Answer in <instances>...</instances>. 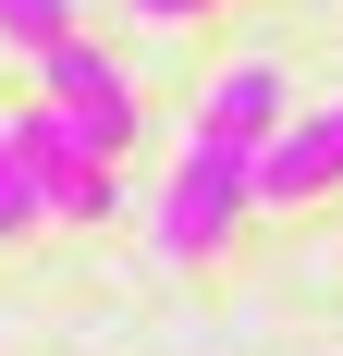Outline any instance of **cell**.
<instances>
[{
	"label": "cell",
	"instance_id": "1",
	"mask_svg": "<svg viewBox=\"0 0 343 356\" xmlns=\"http://www.w3.org/2000/svg\"><path fill=\"white\" fill-rule=\"evenodd\" d=\"M282 136V74L270 62H233L221 86H208L196 111V147L172 160V197H160V246L172 258H208L221 234H233V209L258 197V147Z\"/></svg>",
	"mask_w": 343,
	"mask_h": 356
},
{
	"label": "cell",
	"instance_id": "2",
	"mask_svg": "<svg viewBox=\"0 0 343 356\" xmlns=\"http://www.w3.org/2000/svg\"><path fill=\"white\" fill-rule=\"evenodd\" d=\"M0 136H12V172H25L37 221H99L110 197H123V184H110V160H99L86 136H74V123H62L49 99H37V111H12Z\"/></svg>",
	"mask_w": 343,
	"mask_h": 356
},
{
	"label": "cell",
	"instance_id": "3",
	"mask_svg": "<svg viewBox=\"0 0 343 356\" xmlns=\"http://www.w3.org/2000/svg\"><path fill=\"white\" fill-rule=\"evenodd\" d=\"M37 86H49V111H62L74 136L99 147V160H123V147H135V86H123V74H110L99 49H86V37L37 49Z\"/></svg>",
	"mask_w": 343,
	"mask_h": 356
},
{
	"label": "cell",
	"instance_id": "4",
	"mask_svg": "<svg viewBox=\"0 0 343 356\" xmlns=\"http://www.w3.org/2000/svg\"><path fill=\"white\" fill-rule=\"evenodd\" d=\"M319 184H343V99L258 147V197H319Z\"/></svg>",
	"mask_w": 343,
	"mask_h": 356
},
{
	"label": "cell",
	"instance_id": "5",
	"mask_svg": "<svg viewBox=\"0 0 343 356\" xmlns=\"http://www.w3.org/2000/svg\"><path fill=\"white\" fill-rule=\"evenodd\" d=\"M0 37L37 62V49H62V37H74V0H0Z\"/></svg>",
	"mask_w": 343,
	"mask_h": 356
},
{
	"label": "cell",
	"instance_id": "6",
	"mask_svg": "<svg viewBox=\"0 0 343 356\" xmlns=\"http://www.w3.org/2000/svg\"><path fill=\"white\" fill-rule=\"evenodd\" d=\"M37 221V197H25V172H12V136H0V234H25Z\"/></svg>",
	"mask_w": 343,
	"mask_h": 356
},
{
	"label": "cell",
	"instance_id": "7",
	"mask_svg": "<svg viewBox=\"0 0 343 356\" xmlns=\"http://www.w3.org/2000/svg\"><path fill=\"white\" fill-rule=\"evenodd\" d=\"M135 13H160V25H172V13H208V0H135Z\"/></svg>",
	"mask_w": 343,
	"mask_h": 356
}]
</instances>
